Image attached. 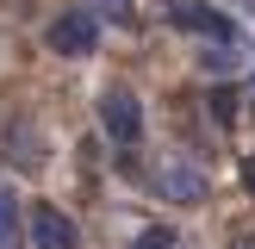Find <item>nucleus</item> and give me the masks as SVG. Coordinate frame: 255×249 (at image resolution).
<instances>
[{
	"instance_id": "obj_6",
	"label": "nucleus",
	"mask_w": 255,
	"mask_h": 249,
	"mask_svg": "<svg viewBox=\"0 0 255 249\" xmlns=\"http://www.w3.org/2000/svg\"><path fill=\"white\" fill-rule=\"evenodd\" d=\"M25 243V212H19V193L0 181V249H19Z\"/></svg>"
},
{
	"instance_id": "obj_10",
	"label": "nucleus",
	"mask_w": 255,
	"mask_h": 249,
	"mask_svg": "<svg viewBox=\"0 0 255 249\" xmlns=\"http://www.w3.org/2000/svg\"><path fill=\"white\" fill-rule=\"evenodd\" d=\"M231 249H255V231H249V237H243V243H231Z\"/></svg>"
},
{
	"instance_id": "obj_7",
	"label": "nucleus",
	"mask_w": 255,
	"mask_h": 249,
	"mask_svg": "<svg viewBox=\"0 0 255 249\" xmlns=\"http://www.w3.org/2000/svg\"><path fill=\"white\" fill-rule=\"evenodd\" d=\"M6 143H12V149H6V156H12V162H19V168H37V162H44V143H31V131H12V137H6Z\"/></svg>"
},
{
	"instance_id": "obj_1",
	"label": "nucleus",
	"mask_w": 255,
	"mask_h": 249,
	"mask_svg": "<svg viewBox=\"0 0 255 249\" xmlns=\"http://www.w3.org/2000/svg\"><path fill=\"white\" fill-rule=\"evenodd\" d=\"M100 124H106V137L119 149H137V137H143V106H137V94L125 81H112L106 94H100Z\"/></svg>"
},
{
	"instance_id": "obj_12",
	"label": "nucleus",
	"mask_w": 255,
	"mask_h": 249,
	"mask_svg": "<svg viewBox=\"0 0 255 249\" xmlns=\"http://www.w3.org/2000/svg\"><path fill=\"white\" fill-rule=\"evenodd\" d=\"M249 12H255V0H249Z\"/></svg>"
},
{
	"instance_id": "obj_9",
	"label": "nucleus",
	"mask_w": 255,
	"mask_h": 249,
	"mask_svg": "<svg viewBox=\"0 0 255 249\" xmlns=\"http://www.w3.org/2000/svg\"><path fill=\"white\" fill-rule=\"evenodd\" d=\"M87 12H94V19H112V25H125V19H131V0H87Z\"/></svg>"
},
{
	"instance_id": "obj_11",
	"label": "nucleus",
	"mask_w": 255,
	"mask_h": 249,
	"mask_svg": "<svg viewBox=\"0 0 255 249\" xmlns=\"http://www.w3.org/2000/svg\"><path fill=\"white\" fill-rule=\"evenodd\" d=\"M249 87H255V75H249Z\"/></svg>"
},
{
	"instance_id": "obj_5",
	"label": "nucleus",
	"mask_w": 255,
	"mask_h": 249,
	"mask_svg": "<svg viewBox=\"0 0 255 249\" xmlns=\"http://www.w3.org/2000/svg\"><path fill=\"white\" fill-rule=\"evenodd\" d=\"M162 199H168V206H206L212 181L199 168H187V162H168V168H162Z\"/></svg>"
},
{
	"instance_id": "obj_3",
	"label": "nucleus",
	"mask_w": 255,
	"mask_h": 249,
	"mask_svg": "<svg viewBox=\"0 0 255 249\" xmlns=\"http://www.w3.org/2000/svg\"><path fill=\"white\" fill-rule=\"evenodd\" d=\"M168 25H174V31H193V37H206V44H243L237 19L212 12L206 0H174V6H168Z\"/></svg>"
},
{
	"instance_id": "obj_4",
	"label": "nucleus",
	"mask_w": 255,
	"mask_h": 249,
	"mask_svg": "<svg viewBox=\"0 0 255 249\" xmlns=\"http://www.w3.org/2000/svg\"><path fill=\"white\" fill-rule=\"evenodd\" d=\"M25 243L31 249H81V231H75V218L62 206H44V199H37V206L25 212Z\"/></svg>"
},
{
	"instance_id": "obj_8",
	"label": "nucleus",
	"mask_w": 255,
	"mask_h": 249,
	"mask_svg": "<svg viewBox=\"0 0 255 249\" xmlns=\"http://www.w3.org/2000/svg\"><path fill=\"white\" fill-rule=\"evenodd\" d=\"M131 249H174V231H168V224H149V231L131 237Z\"/></svg>"
},
{
	"instance_id": "obj_2",
	"label": "nucleus",
	"mask_w": 255,
	"mask_h": 249,
	"mask_svg": "<svg viewBox=\"0 0 255 249\" xmlns=\"http://www.w3.org/2000/svg\"><path fill=\"white\" fill-rule=\"evenodd\" d=\"M100 44V19L87 6H69V12H56L50 19V31H44V50H56V56H87V50Z\"/></svg>"
}]
</instances>
